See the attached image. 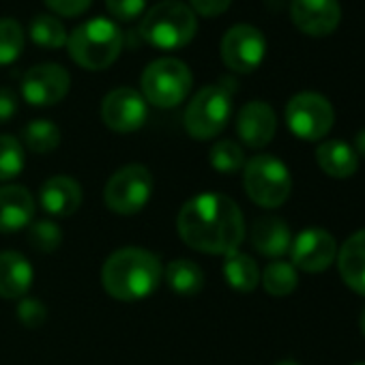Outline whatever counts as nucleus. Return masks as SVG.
Here are the masks:
<instances>
[{
	"mask_svg": "<svg viewBox=\"0 0 365 365\" xmlns=\"http://www.w3.org/2000/svg\"><path fill=\"white\" fill-rule=\"evenodd\" d=\"M292 267L305 273H320L329 269L337 258L335 239L322 228H307L294 237L290 243Z\"/></svg>",
	"mask_w": 365,
	"mask_h": 365,
	"instance_id": "obj_13",
	"label": "nucleus"
},
{
	"mask_svg": "<svg viewBox=\"0 0 365 365\" xmlns=\"http://www.w3.org/2000/svg\"><path fill=\"white\" fill-rule=\"evenodd\" d=\"M354 365H365V361H361V363H354Z\"/></svg>",
	"mask_w": 365,
	"mask_h": 365,
	"instance_id": "obj_39",
	"label": "nucleus"
},
{
	"mask_svg": "<svg viewBox=\"0 0 365 365\" xmlns=\"http://www.w3.org/2000/svg\"><path fill=\"white\" fill-rule=\"evenodd\" d=\"M290 18L301 33L327 37L339 26L341 7L337 0H292Z\"/></svg>",
	"mask_w": 365,
	"mask_h": 365,
	"instance_id": "obj_14",
	"label": "nucleus"
},
{
	"mask_svg": "<svg viewBox=\"0 0 365 365\" xmlns=\"http://www.w3.org/2000/svg\"><path fill=\"white\" fill-rule=\"evenodd\" d=\"M354 153H356V157H363L365 159V129H361L359 133H356V138H354Z\"/></svg>",
	"mask_w": 365,
	"mask_h": 365,
	"instance_id": "obj_36",
	"label": "nucleus"
},
{
	"mask_svg": "<svg viewBox=\"0 0 365 365\" xmlns=\"http://www.w3.org/2000/svg\"><path fill=\"white\" fill-rule=\"evenodd\" d=\"M24 50V29L11 18L0 20V65H11Z\"/></svg>",
	"mask_w": 365,
	"mask_h": 365,
	"instance_id": "obj_28",
	"label": "nucleus"
},
{
	"mask_svg": "<svg viewBox=\"0 0 365 365\" xmlns=\"http://www.w3.org/2000/svg\"><path fill=\"white\" fill-rule=\"evenodd\" d=\"M29 33H31V39L46 50H58V48L67 46V31H65L63 22L50 14L35 16Z\"/></svg>",
	"mask_w": 365,
	"mask_h": 365,
	"instance_id": "obj_24",
	"label": "nucleus"
},
{
	"mask_svg": "<svg viewBox=\"0 0 365 365\" xmlns=\"http://www.w3.org/2000/svg\"><path fill=\"white\" fill-rule=\"evenodd\" d=\"M190 3H192L194 14H200L207 18H217L232 5V0H190Z\"/></svg>",
	"mask_w": 365,
	"mask_h": 365,
	"instance_id": "obj_34",
	"label": "nucleus"
},
{
	"mask_svg": "<svg viewBox=\"0 0 365 365\" xmlns=\"http://www.w3.org/2000/svg\"><path fill=\"white\" fill-rule=\"evenodd\" d=\"M335 260L344 284L365 297V228L341 243Z\"/></svg>",
	"mask_w": 365,
	"mask_h": 365,
	"instance_id": "obj_18",
	"label": "nucleus"
},
{
	"mask_svg": "<svg viewBox=\"0 0 365 365\" xmlns=\"http://www.w3.org/2000/svg\"><path fill=\"white\" fill-rule=\"evenodd\" d=\"M106 7L116 20L131 22L144 11L146 0H106Z\"/></svg>",
	"mask_w": 365,
	"mask_h": 365,
	"instance_id": "obj_31",
	"label": "nucleus"
},
{
	"mask_svg": "<svg viewBox=\"0 0 365 365\" xmlns=\"http://www.w3.org/2000/svg\"><path fill=\"white\" fill-rule=\"evenodd\" d=\"M224 277L226 282L239 290V292H252L258 282H260V271H258V264L252 256L247 254H241L239 250L237 252H230L226 254V260H224Z\"/></svg>",
	"mask_w": 365,
	"mask_h": 365,
	"instance_id": "obj_23",
	"label": "nucleus"
},
{
	"mask_svg": "<svg viewBox=\"0 0 365 365\" xmlns=\"http://www.w3.org/2000/svg\"><path fill=\"white\" fill-rule=\"evenodd\" d=\"M24 168L22 142L14 135H0V180L16 178Z\"/></svg>",
	"mask_w": 365,
	"mask_h": 365,
	"instance_id": "obj_29",
	"label": "nucleus"
},
{
	"mask_svg": "<svg viewBox=\"0 0 365 365\" xmlns=\"http://www.w3.org/2000/svg\"><path fill=\"white\" fill-rule=\"evenodd\" d=\"M275 365H299V363H294V361H279V363H275Z\"/></svg>",
	"mask_w": 365,
	"mask_h": 365,
	"instance_id": "obj_38",
	"label": "nucleus"
},
{
	"mask_svg": "<svg viewBox=\"0 0 365 365\" xmlns=\"http://www.w3.org/2000/svg\"><path fill=\"white\" fill-rule=\"evenodd\" d=\"M29 241H31V245L35 250L50 254V252H54V250L61 247V243H63V230L54 222H46V220L43 222H35L29 228Z\"/></svg>",
	"mask_w": 365,
	"mask_h": 365,
	"instance_id": "obj_30",
	"label": "nucleus"
},
{
	"mask_svg": "<svg viewBox=\"0 0 365 365\" xmlns=\"http://www.w3.org/2000/svg\"><path fill=\"white\" fill-rule=\"evenodd\" d=\"M18 318L29 329H37L46 320V307H43V303H39L35 299H22L20 301V307H18Z\"/></svg>",
	"mask_w": 365,
	"mask_h": 365,
	"instance_id": "obj_32",
	"label": "nucleus"
},
{
	"mask_svg": "<svg viewBox=\"0 0 365 365\" xmlns=\"http://www.w3.org/2000/svg\"><path fill=\"white\" fill-rule=\"evenodd\" d=\"M163 277H165L170 290L180 294V297H196L205 288V273H202V269L194 260H187V258L172 260L165 267Z\"/></svg>",
	"mask_w": 365,
	"mask_h": 365,
	"instance_id": "obj_22",
	"label": "nucleus"
},
{
	"mask_svg": "<svg viewBox=\"0 0 365 365\" xmlns=\"http://www.w3.org/2000/svg\"><path fill=\"white\" fill-rule=\"evenodd\" d=\"M18 110V97L11 88H0V123L14 118Z\"/></svg>",
	"mask_w": 365,
	"mask_h": 365,
	"instance_id": "obj_35",
	"label": "nucleus"
},
{
	"mask_svg": "<svg viewBox=\"0 0 365 365\" xmlns=\"http://www.w3.org/2000/svg\"><path fill=\"white\" fill-rule=\"evenodd\" d=\"M277 131V118L269 103L250 101L241 108L237 116V133L250 148L267 146Z\"/></svg>",
	"mask_w": 365,
	"mask_h": 365,
	"instance_id": "obj_15",
	"label": "nucleus"
},
{
	"mask_svg": "<svg viewBox=\"0 0 365 365\" xmlns=\"http://www.w3.org/2000/svg\"><path fill=\"white\" fill-rule=\"evenodd\" d=\"M232 112V93L226 84L205 86L185 110V129L196 140H211L224 131Z\"/></svg>",
	"mask_w": 365,
	"mask_h": 365,
	"instance_id": "obj_7",
	"label": "nucleus"
},
{
	"mask_svg": "<svg viewBox=\"0 0 365 365\" xmlns=\"http://www.w3.org/2000/svg\"><path fill=\"white\" fill-rule=\"evenodd\" d=\"M220 54L228 69L237 73H252L264 61L267 39L252 24H235L222 37Z\"/></svg>",
	"mask_w": 365,
	"mask_h": 365,
	"instance_id": "obj_10",
	"label": "nucleus"
},
{
	"mask_svg": "<svg viewBox=\"0 0 365 365\" xmlns=\"http://www.w3.org/2000/svg\"><path fill=\"white\" fill-rule=\"evenodd\" d=\"M178 235L190 247L205 254L237 252L245 237V222L239 205L222 194H200L182 205Z\"/></svg>",
	"mask_w": 365,
	"mask_h": 365,
	"instance_id": "obj_1",
	"label": "nucleus"
},
{
	"mask_svg": "<svg viewBox=\"0 0 365 365\" xmlns=\"http://www.w3.org/2000/svg\"><path fill=\"white\" fill-rule=\"evenodd\" d=\"M33 284V267L18 252L0 254V297L24 299Z\"/></svg>",
	"mask_w": 365,
	"mask_h": 365,
	"instance_id": "obj_19",
	"label": "nucleus"
},
{
	"mask_svg": "<svg viewBox=\"0 0 365 365\" xmlns=\"http://www.w3.org/2000/svg\"><path fill=\"white\" fill-rule=\"evenodd\" d=\"M93 0H46V5L50 11L65 16V18H78L82 16L88 7H91Z\"/></svg>",
	"mask_w": 365,
	"mask_h": 365,
	"instance_id": "obj_33",
	"label": "nucleus"
},
{
	"mask_svg": "<svg viewBox=\"0 0 365 365\" xmlns=\"http://www.w3.org/2000/svg\"><path fill=\"white\" fill-rule=\"evenodd\" d=\"M361 331H363V335H365V309H363V314H361Z\"/></svg>",
	"mask_w": 365,
	"mask_h": 365,
	"instance_id": "obj_37",
	"label": "nucleus"
},
{
	"mask_svg": "<svg viewBox=\"0 0 365 365\" xmlns=\"http://www.w3.org/2000/svg\"><path fill=\"white\" fill-rule=\"evenodd\" d=\"M161 277L163 269L159 258L140 247L114 252L101 269V284L106 292L118 301H140L150 297Z\"/></svg>",
	"mask_w": 365,
	"mask_h": 365,
	"instance_id": "obj_2",
	"label": "nucleus"
},
{
	"mask_svg": "<svg viewBox=\"0 0 365 365\" xmlns=\"http://www.w3.org/2000/svg\"><path fill=\"white\" fill-rule=\"evenodd\" d=\"M153 194V174L140 163L125 165L116 170L103 192V200L110 211L118 215L140 213Z\"/></svg>",
	"mask_w": 365,
	"mask_h": 365,
	"instance_id": "obj_8",
	"label": "nucleus"
},
{
	"mask_svg": "<svg viewBox=\"0 0 365 365\" xmlns=\"http://www.w3.org/2000/svg\"><path fill=\"white\" fill-rule=\"evenodd\" d=\"M286 123L297 138L314 142V140H322L331 131L335 123V112L327 97H322L320 93L305 91V93H297L288 101Z\"/></svg>",
	"mask_w": 365,
	"mask_h": 365,
	"instance_id": "obj_9",
	"label": "nucleus"
},
{
	"mask_svg": "<svg viewBox=\"0 0 365 365\" xmlns=\"http://www.w3.org/2000/svg\"><path fill=\"white\" fill-rule=\"evenodd\" d=\"M209 161L222 174H237L247 163L241 144H237L235 140H220V142H215L211 146Z\"/></svg>",
	"mask_w": 365,
	"mask_h": 365,
	"instance_id": "obj_27",
	"label": "nucleus"
},
{
	"mask_svg": "<svg viewBox=\"0 0 365 365\" xmlns=\"http://www.w3.org/2000/svg\"><path fill=\"white\" fill-rule=\"evenodd\" d=\"M35 198L22 185L0 187V232H18L33 224Z\"/></svg>",
	"mask_w": 365,
	"mask_h": 365,
	"instance_id": "obj_16",
	"label": "nucleus"
},
{
	"mask_svg": "<svg viewBox=\"0 0 365 365\" xmlns=\"http://www.w3.org/2000/svg\"><path fill=\"white\" fill-rule=\"evenodd\" d=\"M146 116H148L146 99L142 97V93L129 86L114 88L112 93L106 95L101 103V118L106 127L118 133H131L140 129Z\"/></svg>",
	"mask_w": 365,
	"mask_h": 365,
	"instance_id": "obj_12",
	"label": "nucleus"
},
{
	"mask_svg": "<svg viewBox=\"0 0 365 365\" xmlns=\"http://www.w3.org/2000/svg\"><path fill=\"white\" fill-rule=\"evenodd\" d=\"M22 140L33 153L46 155V153H52L54 148H58L61 129L52 120H46V118L31 120L22 131Z\"/></svg>",
	"mask_w": 365,
	"mask_h": 365,
	"instance_id": "obj_25",
	"label": "nucleus"
},
{
	"mask_svg": "<svg viewBox=\"0 0 365 365\" xmlns=\"http://www.w3.org/2000/svg\"><path fill=\"white\" fill-rule=\"evenodd\" d=\"M198 31V18L194 9L180 0H163L146 11L140 35L142 39L159 50L185 48Z\"/></svg>",
	"mask_w": 365,
	"mask_h": 365,
	"instance_id": "obj_3",
	"label": "nucleus"
},
{
	"mask_svg": "<svg viewBox=\"0 0 365 365\" xmlns=\"http://www.w3.org/2000/svg\"><path fill=\"white\" fill-rule=\"evenodd\" d=\"M71 78L65 67L43 63L31 67L22 78V97L37 108H48L65 99L69 93Z\"/></svg>",
	"mask_w": 365,
	"mask_h": 365,
	"instance_id": "obj_11",
	"label": "nucleus"
},
{
	"mask_svg": "<svg viewBox=\"0 0 365 365\" xmlns=\"http://www.w3.org/2000/svg\"><path fill=\"white\" fill-rule=\"evenodd\" d=\"M316 161L320 170L331 178H350L359 168L354 148L344 140H324L316 148Z\"/></svg>",
	"mask_w": 365,
	"mask_h": 365,
	"instance_id": "obj_20",
	"label": "nucleus"
},
{
	"mask_svg": "<svg viewBox=\"0 0 365 365\" xmlns=\"http://www.w3.org/2000/svg\"><path fill=\"white\" fill-rule=\"evenodd\" d=\"M252 243L254 247L269 258H279L286 252H290V230L284 220L279 217H262L254 224L252 230Z\"/></svg>",
	"mask_w": 365,
	"mask_h": 365,
	"instance_id": "obj_21",
	"label": "nucleus"
},
{
	"mask_svg": "<svg viewBox=\"0 0 365 365\" xmlns=\"http://www.w3.org/2000/svg\"><path fill=\"white\" fill-rule=\"evenodd\" d=\"M262 286L264 290L271 294V297H288L294 292L297 284H299V277H297V269L290 264V262H284V260H275L271 262L262 275Z\"/></svg>",
	"mask_w": 365,
	"mask_h": 365,
	"instance_id": "obj_26",
	"label": "nucleus"
},
{
	"mask_svg": "<svg viewBox=\"0 0 365 365\" xmlns=\"http://www.w3.org/2000/svg\"><path fill=\"white\" fill-rule=\"evenodd\" d=\"M247 196L264 209L282 207L292 190V178L284 161L273 155H256L243 168Z\"/></svg>",
	"mask_w": 365,
	"mask_h": 365,
	"instance_id": "obj_5",
	"label": "nucleus"
},
{
	"mask_svg": "<svg viewBox=\"0 0 365 365\" xmlns=\"http://www.w3.org/2000/svg\"><path fill=\"white\" fill-rule=\"evenodd\" d=\"M142 97L157 108H174L185 101L192 91L194 76L178 58L153 61L142 73Z\"/></svg>",
	"mask_w": 365,
	"mask_h": 365,
	"instance_id": "obj_6",
	"label": "nucleus"
},
{
	"mask_svg": "<svg viewBox=\"0 0 365 365\" xmlns=\"http://www.w3.org/2000/svg\"><path fill=\"white\" fill-rule=\"evenodd\" d=\"M39 202L46 213L54 217H69L82 205V190L78 180L69 176H52L43 182L39 192Z\"/></svg>",
	"mask_w": 365,
	"mask_h": 365,
	"instance_id": "obj_17",
	"label": "nucleus"
},
{
	"mask_svg": "<svg viewBox=\"0 0 365 365\" xmlns=\"http://www.w3.org/2000/svg\"><path fill=\"white\" fill-rule=\"evenodd\" d=\"M69 56L91 71L108 69L123 52V33L108 18H93L67 37Z\"/></svg>",
	"mask_w": 365,
	"mask_h": 365,
	"instance_id": "obj_4",
	"label": "nucleus"
}]
</instances>
